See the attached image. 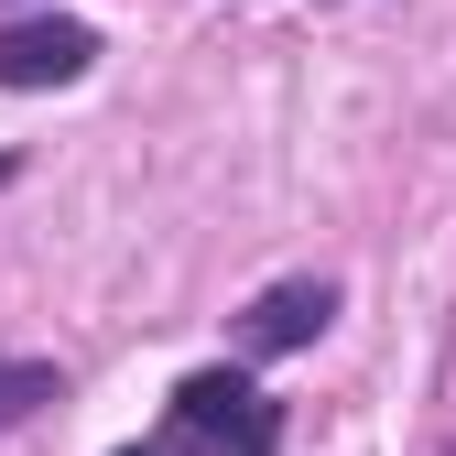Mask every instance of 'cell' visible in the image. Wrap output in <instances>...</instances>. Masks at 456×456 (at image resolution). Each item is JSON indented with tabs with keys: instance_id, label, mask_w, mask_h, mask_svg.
<instances>
[{
	"instance_id": "obj_1",
	"label": "cell",
	"mask_w": 456,
	"mask_h": 456,
	"mask_svg": "<svg viewBox=\"0 0 456 456\" xmlns=\"http://www.w3.org/2000/svg\"><path fill=\"white\" fill-rule=\"evenodd\" d=\"M175 445H196V456H272L282 413H272V391L250 370H196L175 391Z\"/></svg>"
},
{
	"instance_id": "obj_2",
	"label": "cell",
	"mask_w": 456,
	"mask_h": 456,
	"mask_svg": "<svg viewBox=\"0 0 456 456\" xmlns=\"http://www.w3.org/2000/svg\"><path fill=\"white\" fill-rule=\"evenodd\" d=\"M98 66V33L66 22V12H33V22H0V87H77Z\"/></svg>"
},
{
	"instance_id": "obj_3",
	"label": "cell",
	"mask_w": 456,
	"mask_h": 456,
	"mask_svg": "<svg viewBox=\"0 0 456 456\" xmlns=\"http://www.w3.org/2000/svg\"><path fill=\"white\" fill-rule=\"evenodd\" d=\"M326 326H337V282L294 272V282H272V294L240 315V348H250V359H282V348H315Z\"/></svg>"
},
{
	"instance_id": "obj_4",
	"label": "cell",
	"mask_w": 456,
	"mask_h": 456,
	"mask_svg": "<svg viewBox=\"0 0 456 456\" xmlns=\"http://www.w3.org/2000/svg\"><path fill=\"white\" fill-rule=\"evenodd\" d=\"M44 403H66V370H54V359H0V435L33 424Z\"/></svg>"
},
{
	"instance_id": "obj_5",
	"label": "cell",
	"mask_w": 456,
	"mask_h": 456,
	"mask_svg": "<svg viewBox=\"0 0 456 456\" xmlns=\"http://www.w3.org/2000/svg\"><path fill=\"white\" fill-rule=\"evenodd\" d=\"M120 456H152V445H120Z\"/></svg>"
}]
</instances>
